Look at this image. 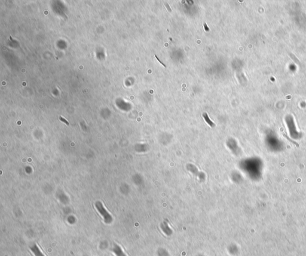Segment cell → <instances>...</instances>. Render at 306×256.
Returning <instances> with one entry per match:
<instances>
[{"label":"cell","mask_w":306,"mask_h":256,"mask_svg":"<svg viewBox=\"0 0 306 256\" xmlns=\"http://www.w3.org/2000/svg\"><path fill=\"white\" fill-rule=\"evenodd\" d=\"M96 206L98 211H99V212L103 216V217L104 218V220H105V221L106 223H111V221H112V218H111L110 215L105 210V209H104V208L103 207L102 203H100V202H98L96 204Z\"/></svg>","instance_id":"1"},{"label":"cell","mask_w":306,"mask_h":256,"mask_svg":"<svg viewBox=\"0 0 306 256\" xmlns=\"http://www.w3.org/2000/svg\"><path fill=\"white\" fill-rule=\"evenodd\" d=\"M30 249L32 251L33 253L35 255V256H45L36 244L30 247Z\"/></svg>","instance_id":"2"},{"label":"cell","mask_w":306,"mask_h":256,"mask_svg":"<svg viewBox=\"0 0 306 256\" xmlns=\"http://www.w3.org/2000/svg\"><path fill=\"white\" fill-rule=\"evenodd\" d=\"M113 251L117 256H126L123 252L122 251L121 248L117 245H115V246L113 247Z\"/></svg>","instance_id":"3"},{"label":"cell","mask_w":306,"mask_h":256,"mask_svg":"<svg viewBox=\"0 0 306 256\" xmlns=\"http://www.w3.org/2000/svg\"><path fill=\"white\" fill-rule=\"evenodd\" d=\"M203 117H205V119L206 122L208 123L210 126H212V127L215 126V124H214L213 122H212V121L210 120V119H209L208 116L207 115V114H203Z\"/></svg>","instance_id":"4"},{"label":"cell","mask_w":306,"mask_h":256,"mask_svg":"<svg viewBox=\"0 0 306 256\" xmlns=\"http://www.w3.org/2000/svg\"><path fill=\"white\" fill-rule=\"evenodd\" d=\"M165 6L166 7V8H167V9H168V11H169L170 13H171V12H172V9H171L170 7L169 6V4H168V3H165Z\"/></svg>","instance_id":"5"},{"label":"cell","mask_w":306,"mask_h":256,"mask_svg":"<svg viewBox=\"0 0 306 256\" xmlns=\"http://www.w3.org/2000/svg\"><path fill=\"white\" fill-rule=\"evenodd\" d=\"M203 25H204V28H205V31H206V32H208V31H209V27L208 26L207 24H206L205 22L204 23Z\"/></svg>","instance_id":"6"},{"label":"cell","mask_w":306,"mask_h":256,"mask_svg":"<svg viewBox=\"0 0 306 256\" xmlns=\"http://www.w3.org/2000/svg\"><path fill=\"white\" fill-rule=\"evenodd\" d=\"M154 56H155L156 58V59H157V60L159 61V63H160V64H161V65H163V67H165V68H166V65H165L164 64H163V62H161V60H160V59H159V58L157 57V56L156 55H154Z\"/></svg>","instance_id":"7"}]
</instances>
